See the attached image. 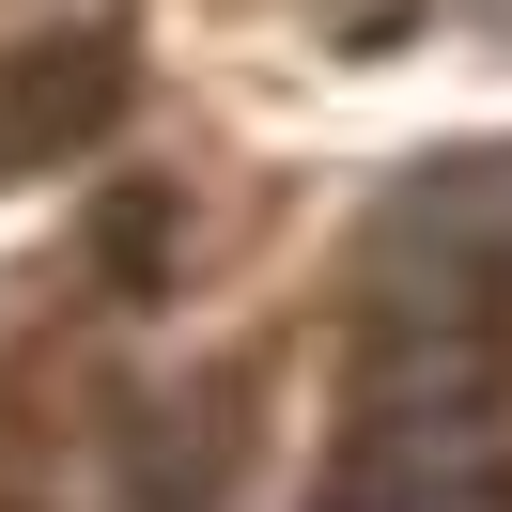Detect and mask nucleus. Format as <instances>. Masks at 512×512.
<instances>
[{
	"label": "nucleus",
	"mask_w": 512,
	"mask_h": 512,
	"mask_svg": "<svg viewBox=\"0 0 512 512\" xmlns=\"http://www.w3.org/2000/svg\"><path fill=\"white\" fill-rule=\"evenodd\" d=\"M326 512H512V264L497 249H450L435 218H419V249H388Z\"/></svg>",
	"instance_id": "obj_1"
}]
</instances>
